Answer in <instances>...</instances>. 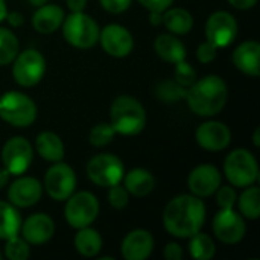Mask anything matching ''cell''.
I'll use <instances>...</instances> for the list:
<instances>
[{
    "label": "cell",
    "mask_w": 260,
    "mask_h": 260,
    "mask_svg": "<svg viewBox=\"0 0 260 260\" xmlns=\"http://www.w3.org/2000/svg\"><path fill=\"white\" fill-rule=\"evenodd\" d=\"M175 82L178 85H181L183 88H189L195 81H197V72L195 69L184 62V61H180L175 64Z\"/></svg>",
    "instance_id": "836d02e7"
},
{
    "label": "cell",
    "mask_w": 260,
    "mask_h": 260,
    "mask_svg": "<svg viewBox=\"0 0 260 260\" xmlns=\"http://www.w3.org/2000/svg\"><path fill=\"white\" fill-rule=\"evenodd\" d=\"M43 197V186L34 177H20L8 189V200L12 206L26 209L35 206Z\"/></svg>",
    "instance_id": "e0dca14e"
},
{
    "label": "cell",
    "mask_w": 260,
    "mask_h": 260,
    "mask_svg": "<svg viewBox=\"0 0 260 260\" xmlns=\"http://www.w3.org/2000/svg\"><path fill=\"white\" fill-rule=\"evenodd\" d=\"M206 221V206L200 197L178 195L172 198L165 212L163 224L169 235L186 239L198 233Z\"/></svg>",
    "instance_id": "6da1fadb"
},
{
    "label": "cell",
    "mask_w": 260,
    "mask_h": 260,
    "mask_svg": "<svg viewBox=\"0 0 260 260\" xmlns=\"http://www.w3.org/2000/svg\"><path fill=\"white\" fill-rule=\"evenodd\" d=\"M108 203L113 209L116 210H122L128 206L129 203V193L128 190L119 184H114V186H110L108 187Z\"/></svg>",
    "instance_id": "e575fe53"
},
{
    "label": "cell",
    "mask_w": 260,
    "mask_h": 260,
    "mask_svg": "<svg viewBox=\"0 0 260 260\" xmlns=\"http://www.w3.org/2000/svg\"><path fill=\"white\" fill-rule=\"evenodd\" d=\"M122 181H123V187L128 190V193L139 197V198L148 197L155 187L154 175L149 171L142 169V168L131 169L126 175H123Z\"/></svg>",
    "instance_id": "7402d4cb"
},
{
    "label": "cell",
    "mask_w": 260,
    "mask_h": 260,
    "mask_svg": "<svg viewBox=\"0 0 260 260\" xmlns=\"http://www.w3.org/2000/svg\"><path fill=\"white\" fill-rule=\"evenodd\" d=\"M32 145L24 137H11L2 149L3 168L11 175H23L32 163Z\"/></svg>",
    "instance_id": "8fae6325"
},
{
    "label": "cell",
    "mask_w": 260,
    "mask_h": 260,
    "mask_svg": "<svg viewBox=\"0 0 260 260\" xmlns=\"http://www.w3.org/2000/svg\"><path fill=\"white\" fill-rule=\"evenodd\" d=\"M125 175L122 160L113 154H98L87 163V177L91 183L101 187L119 184Z\"/></svg>",
    "instance_id": "ba28073f"
},
{
    "label": "cell",
    "mask_w": 260,
    "mask_h": 260,
    "mask_svg": "<svg viewBox=\"0 0 260 260\" xmlns=\"http://www.w3.org/2000/svg\"><path fill=\"white\" fill-rule=\"evenodd\" d=\"M6 20L11 26H21L24 23V17L20 12H8L6 14Z\"/></svg>",
    "instance_id": "7bdbcfd3"
},
{
    "label": "cell",
    "mask_w": 260,
    "mask_h": 260,
    "mask_svg": "<svg viewBox=\"0 0 260 260\" xmlns=\"http://www.w3.org/2000/svg\"><path fill=\"white\" fill-rule=\"evenodd\" d=\"M98 215H99V201L93 193L87 190L78 193L73 192L67 198L64 218L70 227L76 230L82 227H88L94 222Z\"/></svg>",
    "instance_id": "52a82bcc"
},
{
    "label": "cell",
    "mask_w": 260,
    "mask_h": 260,
    "mask_svg": "<svg viewBox=\"0 0 260 260\" xmlns=\"http://www.w3.org/2000/svg\"><path fill=\"white\" fill-rule=\"evenodd\" d=\"M6 14H8L6 0H0V21H3L6 18Z\"/></svg>",
    "instance_id": "bcb514c9"
},
{
    "label": "cell",
    "mask_w": 260,
    "mask_h": 260,
    "mask_svg": "<svg viewBox=\"0 0 260 260\" xmlns=\"http://www.w3.org/2000/svg\"><path fill=\"white\" fill-rule=\"evenodd\" d=\"M9 177H11V174H9L5 168H3V169H0V189H3V187L8 184Z\"/></svg>",
    "instance_id": "f6af8a7d"
},
{
    "label": "cell",
    "mask_w": 260,
    "mask_h": 260,
    "mask_svg": "<svg viewBox=\"0 0 260 260\" xmlns=\"http://www.w3.org/2000/svg\"><path fill=\"white\" fill-rule=\"evenodd\" d=\"M233 64L244 75L257 78L260 75V44L256 40L241 43L233 52Z\"/></svg>",
    "instance_id": "ffe728a7"
},
{
    "label": "cell",
    "mask_w": 260,
    "mask_h": 260,
    "mask_svg": "<svg viewBox=\"0 0 260 260\" xmlns=\"http://www.w3.org/2000/svg\"><path fill=\"white\" fill-rule=\"evenodd\" d=\"M155 53L166 62L177 64L184 61L186 58V47L181 40H178L174 34H161L157 37L154 43Z\"/></svg>",
    "instance_id": "603a6c76"
},
{
    "label": "cell",
    "mask_w": 260,
    "mask_h": 260,
    "mask_svg": "<svg viewBox=\"0 0 260 260\" xmlns=\"http://www.w3.org/2000/svg\"><path fill=\"white\" fill-rule=\"evenodd\" d=\"M163 256L166 260H181L183 259V248L175 244V242H171L166 245L165 251H163Z\"/></svg>",
    "instance_id": "ab89813d"
},
{
    "label": "cell",
    "mask_w": 260,
    "mask_h": 260,
    "mask_svg": "<svg viewBox=\"0 0 260 260\" xmlns=\"http://www.w3.org/2000/svg\"><path fill=\"white\" fill-rule=\"evenodd\" d=\"M75 248L79 254L84 257H94L102 250V238L98 230L88 227L78 229V233L75 236Z\"/></svg>",
    "instance_id": "484cf974"
},
{
    "label": "cell",
    "mask_w": 260,
    "mask_h": 260,
    "mask_svg": "<svg viewBox=\"0 0 260 260\" xmlns=\"http://www.w3.org/2000/svg\"><path fill=\"white\" fill-rule=\"evenodd\" d=\"M21 227V218L17 207L11 203L0 201V239H9L18 235Z\"/></svg>",
    "instance_id": "4316f807"
},
{
    "label": "cell",
    "mask_w": 260,
    "mask_h": 260,
    "mask_svg": "<svg viewBox=\"0 0 260 260\" xmlns=\"http://www.w3.org/2000/svg\"><path fill=\"white\" fill-rule=\"evenodd\" d=\"M218 195H216V201L219 209H233L236 204V190L233 186H219L218 187Z\"/></svg>",
    "instance_id": "d590c367"
},
{
    "label": "cell",
    "mask_w": 260,
    "mask_h": 260,
    "mask_svg": "<svg viewBox=\"0 0 260 260\" xmlns=\"http://www.w3.org/2000/svg\"><path fill=\"white\" fill-rule=\"evenodd\" d=\"M35 148L40 157H43L47 161L56 163L62 161L66 151H64V143L59 139L58 134L52 131H43L37 136L35 139Z\"/></svg>",
    "instance_id": "cb8c5ba5"
},
{
    "label": "cell",
    "mask_w": 260,
    "mask_h": 260,
    "mask_svg": "<svg viewBox=\"0 0 260 260\" xmlns=\"http://www.w3.org/2000/svg\"><path fill=\"white\" fill-rule=\"evenodd\" d=\"M99 3L108 12L120 14V12H125L129 8L131 0H99Z\"/></svg>",
    "instance_id": "74e56055"
},
{
    "label": "cell",
    "mask_w": 260,
    "mask_h": 260,
    "mask_svg": "<svg viewBox=\"0 0 260 260\" xmlns=\"http://www.w3.org/2000/svg\"><path fill=\"white\" fill-rule=\"evenodd\" d=\"M189 251L190 256L197 260H210L213 259L215 253H216V247L213 239L206 235V233H195L193 236L189 238Z\"/></svg>",
    "instance_id": "f1b7e54d"
},
{
    "label": "cell",
    "mask_w": 260,
    "mask_h": 260,
    "mask_svg": "<svg viewBox=\"0 0 260 260\" xmlns=\"http://www.w3.org/2000/svg\"><path fill=\"white\" fill-rule=\"evenodd\" d=\"M229 3L236 9L245 11V9H251L257 3V0H229Z\"/></svg>",
    "instance_id": "60d3db41"
},
{
    "label": "cell",
    "mask_w": 260,
    "mask_h": 260,
    "mask_svg": "<svg viewBox=\"0 0 260 260\" xmlns=\"http://www.w3.org/2000/svg\"><path fill=\"white\" fill-rule=\"evenodd\" d=\"M221 181H222V175L215 166L200 165L190 172L187 178V186L192 195L200 198H207L216 193L218 187L221 186Z\"/></svg>",
    "instance_id": "2e32d148"
},
{
    "label": "cell",
    "mask_w": 260,
    "mask_h": 260,
    "mask_svg": "<svg viewBox=\"0 0 260 260\" xmlns=\"http://www.w3.org/2000/svg\"><path fill=\"white\" fill-rule=\"evenodd\" d=\"M99 43L105 53L114 58H125L133 52L134 38L131 32L122 24H107L99 32Z\"/></svg>",
    "instance_id": "5bb4252c"
},
{
    "label": "cell",
    "mask_w": 260,
    "mask_h": 260,
    "mask_svg": "<svg viewBox=\"0 0 260 260\" xmlns=\"http://www.w3.org/2000/svg\"><path fill=\"white\" fill-rule=\"evenodd\" d=\"M227 84L218 75H207L197 79L186 90V101L189 108L201 117H212L225 107L227 104Z\"/></svg>",
    "instance_id": "7a4b0ae2"
},
{
    "label": "cell",
    "mask_w": 260,
    "mask_h": 260,
    "mask_svg": "<svg viewBox=\"0 0 260 260\" xmlns=\"http://www.w3.org/2000/svg\"><path fill=\"white\" fill-rule=\"evenodd\" d=\"M247 232L245 221L235 209H221L213 218V233L224 244H238Z\"/></svg>",
    "instance_id": "4fadbf2b"
},
{
    "label": "cell",
    "mask_w": 260,
    "mask_h": 260,
    "mask_svg": "<svg viewBox=\"0 0 260 260\" xmlns=\"http://www.w3.org/2000/svg\"><path fill=\"white\" fill-rule=\"evenodd\" d=\"M18 38L17 35L5 27H0V66L11 64L18 53Z\"/></svg>",
    "instance_id": "f546056e"
},
{
    "label": "cell",
    "mask_w": 260,
    "mask_h": 260,
    "mask_svg": "<svg viewBox=\"0 0 260 260\" xmlns=\"http://www.w3.org/2000/svg\"><path fill=\"white\" fill-rule=\"evenodd\" d=\"M139 3L149 12H163L174 3V0H139Z\"/></svg>",
    "instance_id": "f35d334b"
},
{
    "label": "cell",
    "mask_w": 260,
    "mask_h": 260,
    "mask_svg": "<svg viewBox=\"0 0 260 260\" xmlns=\"http://www.w3.org/2000/svg\"><path fill=\"white\" fill-rule=\"evenodd\" d=\"M259 134H260V129L259 128H256V129H254V136H253V142H254V145H256V146H260Z\"/></svg>",
    "instance_id": "c3c4849f"
},
{
    "label": "cell",
    "mask_w": 260,
    "mask_h": 260,
    "mask_svg": "<svg viewBox=\"0 0 260 260\" xmlns=\"http://www.w3.org/2000/svg\"><path fill=\"white\" fill-rule=\"evenodd\" d=\"M61 27L66 41L73 47L90 49L99 41L101 29L90 15L84 14V11L72 12L70 15L64 17Z\"/></svg>",
    "instance_id": "277c9868"
},
{
    "label": "cell",
    "mask_w": 260,
    "mask_h": 260,
    "mask_svg": "<svg viewBox=\"0 0 260 260\" xmlns=\"http://www.w3.org/2000/svg\"><path fill=\"white\" fill-rule=\"evenodd\" d=\"M157 94L160 99H163L166 102H174V101H178L186 96V88L178 85L175 81H165L158 85Z\"/></svg>",
    "instance_id": "d6a6232c"
},
{
    "label": "cell",
    "mask_w": 260,
    "mask_h": 260,
    "mask_svg": "<svg viewBox=\"0 0 260 260\" xmlns=\"http://www.w3.org/2000/svg\"><path fill=\"white\" fill-rule=\"evenodd\" d=\"M239 213L248 219H257L260 216V189L257 186H248L236 200Z\"/></svg>",
    "instance_id": "83f0119b"
},
{
    "label": "cell",
    "mask_w": 260,
    "mask_h": 260,
    "mask_svg": "<svg viewBox=\"0 0 260 260\" xmlns=\"http://www.w3.org/2000/svg\"><path fill=\"white\" fill-rule=\"evenodd\" d=\"M0 119L12 126L26 128L37 119V105L21 91H8L0 98Z\"/></svg>",
    "instance_id": "5b68a950"
},
{
    "label": "cell",
    "mask_w": 260,
    "mask_h": 260,
    "mask_svg": "<svg viewBox=\"0 0 260 260\" xmlns=\"http://www.w3.org/2000/svg\"><path fill=\"white\" fill-rule=\"evenodd\" d=\"M120 251L125 260H146L154 251V238L146 230H134L123 238Z\"/></svg>",
    "instance_id": "d6986e66"
},
{
    "label": "cell",
    "mask_w": 260,
    "mask_h": 260,
    "mask_svg": "<svg viewBox=\"0 0 260 260\" xmlns=\"http://www.w3.org/2000/svg\"><path fill=\"white\" fill-rule=\"evenodd\" d=\"M64 9L58 5H43L37 8L32 17V26L40 34H52L61 27L64 21Z\"/></svg>",
    "instance_id": "44dd1931"
},
{
    "label": "cell",
    "mask_w": 260,
    "mask_h": 260,
    "mask_svg": "<svg viewBox=\"0 0 260 260\" xmlns=\"http://www.w3.org/2000/svg\"><path fill=\"white\" fill-rule=\"evenodd\" d=\"M165 27L174 35H184L193 27V17L187 9L183 8H168L163 11V23Z\"/></svg>",
    "instance_id": "d4e9b609"
},
{
    "label": "cell",
    "mask_w": 260,
    "mask_h": 260,
    "mask_svg": "<svg viewBox=\"0 0 260 260\" xmlns=\"http://www.w3.org/2000/svg\"><path fill=\"white\" fill-rule=\"evenodd\" d=\"M44 72H46V59L35 49H27L21 53H17V56L12 61L14 81L21 87L37 85L43 79Z\"/></svg>",
    "instance_id": "9c48e42d"
},
{
    "label": "cell",
    "mask_w": 260,
    "mask_h": 260,
    "mask_svg": "<svg viewBox=\"0 0 260 260\" xmlns=\"http://www.w3.org/2000/svg\"><path fill=\"white\" fill-rule=\"evenodd\" d=\"M49 0H29V3L32 5V6H35V8H40V6H43V5H46Z\"/></svg>",
    "instance_id": "7dc6e473"
},
{
    "label": "cell",
    "mask_w": 260,
    "mask_h": 260,
    "mask_svg": "<svg viewBox=\"0 0 260 260\" xmlns=\"http://www.w3.org/2000/svg\"><path fill=\"white\" fill-rule=\"evenodd\" d=\"M114 134H116V131L113 129L111 123L102 122L91 128V131L88 134V142L96 148H102L114 139Z\"/></svg>",
    "instance_id": "1f68e13d"
},
{
    "label": "cell",
    "mask_w": 260,
    "mask_h": 260,
    "mask_svg": "<svg viewBox=\"0 0 260 260\" xmlns=\"http://www.w3.org/2000/svg\"><path fill=\"white\" fill-rule=\"evenodd\" d=\"M195 140L204 151L218 152L230 145L232 133L225 123L218 120H209L198 126L195 133Z\"/></svg>",
    "instance_id": "9a60e30c"
},
{
    "label": "cell",
    "mask_w": 260,
    "mask_h": 260,
    "mask_svg": "<svg viewBox=\"0 0 260 260\" xmlns=\"http://www.w3.org/2000/svg\"><path fill=\"white\" fill-rule=\"evenodd\" d=\"M0 259H2V254H0Z\"/></svg>",
    "instance_id": "681fc988"
},
{
    "label": "cell",
    "mask_w": 260,
    "mask_h": 260,
    "mask_svg": "<svg viewBox=\"0 0 260 260\" xmlns=\"http://www.w3.org/2000/svg\"><path fill=\"white\" fill-rule=\"evenodd\" d=\"M110 123L117 134L137 136L146 125V111L136 98L119 96L110 107Z\"/></svg>",
    "instance_id": "3957f363"
},
{
    "label": "cell",
    "mask_w": 260,
    "mask_h": 260,
    "mask_svg": "<svg viewBox=\"0 0 260 260\" xmlns=\"http://www.w3.org/2000/svg\"><path fill=\"white\" fill-rule=\"evenodd\" d=\"M21 238L32 245L46 244L53 238L55 233V222L46 213H35L30 215L24 222H21Z\"/></svg>",
    "instance_id": "ac0fdd59"
},
{
    "label": "cell",
    "mask_w": 260,
    "mask_h": 260,
    "mask_svg": "<svg viewBox=\"0 0 260 260\" xmlns=\"http://www.w3.org/2000/svg\"><path fill=\"white\" fill-rule=\"evenodd\" d=\"M216 53H218V47L215 44H212L210 41H207V40L204 43H201L198 46V49H197V58L203 64L212 62L216 58Z\"/></svg>",
    "instance_id": "8d00e7d4"
},
{
    "label": "cell",
    "mask_w": 260,
    "mask_h": 260,
    "mask_svg": "<svg viewBox=\"0 0 260 260\" xmlns=\"http://www.w3.org/2000/svg\"><path fill=\"white\" fill-rule=\"evenodd\" d=\"M224 174L233 187H248L259 178L257 161L250 151L235 149L225 158Z\"/></svg>",
    "instance_id": "8992f818"
},
{
    "label": "cell",
    "mask_w": 260,
    "mask_h": 260,
    "mask_svg": "<svg viewBox=\"0 0 260 260\" xmlns=\"http://www.w3.org/2000/svg\"><path fill=\"white\" fill-rule=\"evenodd\" d=\"M5 256L9 260H26L30 256L29 244L23 238H18V235H15L6 239Z\"/></svg>",
    "instance_id": "4dcf8cb0"
},
{
    "label": "cell",
    "mask_w": 260,
    "mask_h": 260,
    "mask_svg": "<svg viewBox=\"0 0 260 260\" xmlns=\"http://www.w3.org/2000/svg\"><path fill=\"white\" fill-rule=\"evenodd\" d=\"M66 3L72 12H82L87 6V0H66Z\"/></svg>",
    "instance_id": "b9f144b4"
},
{
    "label": "cell",
    "mask_w": 260,
    "mask_h": 260,
    "mask_svg": "<svg viewBox=\"0 0 260 260\" xmlns=\"http://www.w3.org/2000/svg\"><path fill=\"white\" fill-rule=\"evenodd\" d=\"M75 187H76V175L69 165L62 161H56L47 169L44 175L43 189H46L47 195L52 200L66 201L75 192Z\"/></svg>",
    "instance_id": "30bf717a"
},
{
    "label": "cell",
    "mask_w": 260,
    "mask_h": 260,
    "mask_svg": "<svg viewBox=\"0 0 260 260\" xmlns=\"http://www.w3.org/2000/svg\"><path fill=\"white\" fill-rule=\"evenodd\" d=\"M238 35V21L227 11L213 12L206 21V40L218 49L230 46Z\"/></svg>",
    "instance_id": "7c38bea8"
},
{
    "label": "cell",
    "mask_w": 260,
    "mask_h": 260,
    "mask_svg": "<svg viewBox=\"0 0 260 260\" xmlns=\"http://www.w3.org/2000/svg\"><path fill=\"white\" fill-rule=\"evenodd\" d=\"M149 21H151V24H155V26L161 24L163 23V12H151Z\"/></svg>",
    "instance_id": "ee69618b"
}]
</instances>
